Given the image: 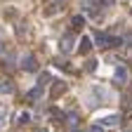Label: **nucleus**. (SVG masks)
Returning <instances> with one entry per match:
<instances>
[{"label": "nucleus", "instance_id": "obj_19", "mask_svg": "<svg viewBox=\"0 0 132 132\" xmlns=\"http://www.w3.org/2000/svg\"><path fill=\"white\" fill-rule=\"evenodd\" d=\"M54 3H61V0H54Z\"/></svg>", "mask_w": 132, "mask_h": 132}, {"label": "nucleus", "instance_id": "obj_16", "mask_svg": "<svg viewBox=\"0 0 132 132\" xmlns=\"http://www.w3.org/2000/svg\"><path fill=\"white\" fill-rule=\"evenodd\" d=\"M87 132H104V127H102V125H92Z\"/></svg>", "mask_w": 132, "mask_h": 132}, {"label": "nucleus", "instance_id": "obj_13", "mask_svg": "<svg viewBox=\"0 0 132 132\" xmlns=\"http://www.w3.org/2000/svg\"><path fill=\"white\" fill-rule=\"evenodd\" d=\"M66 123H69V125H78V116L71 111V113H66Z\"/></svg>", "mask_w": 132, "mask_h": 132}, {"label": "nucleus", "instance_id": "obj_8", "mask_svg": "<svg viewBox=\"0 0 132 132\" xmlns=\"http://www.w3.org/2000/svg\"><path fill=\"white\" fill-rule=\"evenodd\" d=\"M12 92H14V85H12L10 80H3V82H0V94H12Z\"/></svg>", "mask_w": 132, "mask_h": 132}, {"label": "nucleus", "instance_id": "obj_15", "mask_svg": "<svg viewBox=\"0 0 132 132\" xmlns=\"http://www.w3.org/2000/svg\"><path fill=\"white\" fill-rule=\"evenodd\" d=\"M113 3H116V0H99V5H102V7H113Z\"/></svg>", "mask_w": 132, "mask_h": 132}, {"label": "nucleus", "instance_id": "obj_12", "mask_svg": "<svg viewBox=\"0 0 132 132\" xmlns=\"http://www.w3.org/2000/svg\"><path fill=\"white\" fill-rule=\"evenodd\" d=\"M31 120V116L28 113H19V116H14V123H19V125H24V123H28Z\"/></svg>", "mask_w": 132, "mask_h": 132}, {"label": "nucleus", "instance_id": "obj_1", "mask_svg": "<svg viewBox=\"0 0 132 132\" xmlns=\"http://www.w3.org/2000/svg\"><path fill=\"white\" fill-rule=\"evenodd\" d=\"M94 43L99 47H118L120 45V38L109 36V33H94Z\"/></svg>", "mask_w": 132, "mask_h": 132}, {"label": "nucleus", "instance_id": "obj_17", "mask_svg": "<svg viewBox=\"0 0 132 132\" xmlns=\"http://www.w3.org/2000/svg\"><path fill=\"white\" fill-rule=\"evenodd\" d=\"M5 123V113H0V125H3Z\"/></svg>", "mask_w": 132, "mask_h": 132}, {"label": "nucleus", "instance_id": "obj_5", "mask_svg": "<svg viewBox=\"0 0 132 132\" xmlns=\"http://www.w3.org/2000/svg\"><path fill=\"white\" fill-rule=\"evenodd\" d=\"M113 80L118 82V85H123V82L127 80V69H125V66H116V71H113Z\"/></svg>", "mask_w": 132, "mask_h": 132}, {"label": "nucleus", "instance_id": "obj_4", "mask_svg": "<svg viewBox=\"0 0 132 132\" xmlns=\"http://www.w3.org/2000/svg\"><path fill=\"white\" fill-rule=\"evenodd\" d=\"M118 123H120V116H118V113H111V116H106V118L99 120V125H102V127H116Z\"/></svg>", "mask_w": 132, "mask_h": 132}, {"label": "nucleus", "instance_id": "obj_7", "mask_svg": "<svg viewBox=\"0 0 132 132\" xmlns=\"http://www.w3.org/2000/svg\"><path fill=\"white\" fill-rule=\"evenodd\" d=\"M90 47H92V38H82V40H80V45H78V52H80V54H85Z\"/></svg>", "mask_w": 132, "mask_h": 132}, {"label": "nucleus", "instance_id": "obj_18", "mask_svg": "<svg viewBox=\"0 0 132 132\" xmlns=\"http://www.w3.org/2000/svg\"><path fill=\"white\" fill-rule=\"evenodd\" d=\"M3 52H5V45H3V43H0V54H3Z\"/></svg>", "mask_w": 132, "mask_h": 132}, {"label": "nucleus", "instance_id": "obj_11", "mask_svg": "<svg viewBox=\"0 0 132 132\" xmlns=\"http://www.w3.org/2000/svg\"><path fill=\"white\" fill-rule=\"evenodd\" d=\"M52 92H54V94H61V92H66V82H61V80L52 82Z\"/></svg>", "mask_w": 132, "mask_h": 132}, {"label": "nucleus", "instance_id": "obj_10", "mask_svg": "<svg viewBox=\"0 0 132 132\" xmlns=\"http://www.w3.org/2000/svg\"><path fill=\"white\" fill-rule=\"evenodd\" d=\"M47 82H52V73L50 71H40V78H38V85H47Z\"/></svg>", "mask_w": 132, "mask_h": 132}, {"label": "nucleus", "instance_id": "obj_3", "mask_svg": "<svg viewBox=\"0 0 132 132\" xmlns=\"http://www.w3.org/2000/svg\"><path fill=\"white\" fill-rule=\"evenodd\" d=\"M73 45H76V38L71 36V33H64V36L59 38V50L61 52H73Z\"/></svg>", "mask_w": 132, "mask_h": 132}, {"label": "nucleus", "instance_id": "obj_14", "mask_svg": "<svg viewBox=\"0 0 132 132\" xmlns=\"http://www.w3.org/2000/svg\"><path fill=\"white\" fill-rule=\"evenodd\" d=\"M125 47H132V33H127V36H123V40H120Z\"/></svg>", "mask_w": 132, "mask_h": 132}, {"label": "nucleus", "instance_id": "obj_6", "mask_svg": "<svg viewBox=\"0 0 132 132\" xmlns=\"http://www.w3.org/2000/svg\"><path fill=\"white\" fill-rule=\"evenodd\" d=\"M28 99H31V102H40V99H43V87L36 85V87L28 92Z\"/></svg>", "mask_w": 132, "mask_h": 132}, {"label": "nucleus", "instance_id": "obj_9", "mask_svg": "<svg viewBox=\"0 0 132 132\" xmlns=\"http://www.w3.org/2000/svg\"><path fill=\"white\" fill-rule=\"evenodd\" d=\"M71 26H73V31H80L82 26H85V16H73V19H71Z\"/></svg>", "mask_w": 132, "mask_h": 132}, {"label": "nucleus", "instance_id": "obj_2", "mask_svg": "<svg viewBox=\"0 0 132 132\" xmlns=\"http://www.w3.org/2000/svg\"><path fill=\"white\" fill-rule=\"evenodd\" d=\"M21 71H26V73H36V71H38V59L33 57V54H26V57L21 59Z\"/></svg>", "mask_w": 132, "mask_h": 132}]
</instances>
